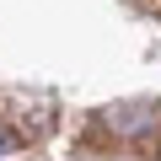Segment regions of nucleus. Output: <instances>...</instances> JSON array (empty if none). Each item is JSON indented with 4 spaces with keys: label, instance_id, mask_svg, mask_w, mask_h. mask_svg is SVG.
<instances>
[{
    "label": "nucleus",
    "instance_id": "obj_1",
    "mask_svg": "<svg viewBox=\"0 0 161 161\" xmlns=\"http://www.w3.org/2000/svg\"><path fill=\"white\" fill-rule=\"evenodd\" d=\"M16 150H27V134L11 129V124H0V156H16Z\"/></svg>",
    "mask_w": 161,
    "mask_h": 161
}]
</instances>
